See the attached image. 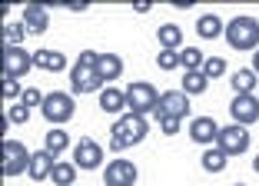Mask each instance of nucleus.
<instances>
[{
	"mask_svg": "<svg viewBox=\"0 0 259 186\" xmlns=\"http://www.w3.org/2000/svg\"><path fill=\"white\" fill-rule=\"evenodd\" d=\"M223 37L229 40L233 50H252V54H256L259 50V20L249 17V14H239L226 23V33H223Z\"/></svg>",
	"mask_w": 259,
	"mask_h": 186,
	"instance_id": "nucleus-1",
	"label": "nucleus"
},
{
	"mask_svg": "<svg viewBox=\"0 0 259 186\" xmlns=\"http://www.w3.org/2000/svg\"><path fill=\"white\" fill-rule=\"evenodd\" d=\"M146 133H150V123H146V116L133 113V110H126L123 116H116V123H110V140H120L123 147H137V143H143Z\"/></svg>",
	"mask_w": 259,
	"mask_h": 186,
	"instance_id": "nucleus-2",
	"label": "nucleus"
},
{
	"mask_svg": "<svg viewBox=\"0 0 259 186\" xmlns=\"http://www.w3.org/2000/svg\"><path fill=\"white\" fill-rule=\"evenodd\" d=\"M40 113H44L47 123H70L76 113V100L70 97L67 90H54L44 97V107H40Z\"/></svg>",
	"mask_w": 259,
	"mask_h": 186,
	"instance_id": "nucleus-3",
	"label": "nucleus"
},
{
	"mask_svg": "<svg viewBox=\"0 0 259 186\" xmlns=\"http://www.w3.org/2000/svg\"><path fill=\"white\" fill-rule=\"evenodd\" d=\"M160 97L163 93L156 90L153 83H146V80H137V83L126 86V100H130V110L140 116H150L153 110L160 107Z\"/></svg>",
	"mask_w": 259,
	"mask_h": 186,
	"instance_id": "nucleus-4",
	"label": "nucleus"
},
{
	"mask_svg": "<svg viewBox=\"0 0 259 186\" xmlns=\"http://www.w3.org/2000/svg\"><path fill=\"white\" fill-rule=\"evenodd\" d=\"M140 179L137 163L126 160V156H116L103 166V186H133Z\"/></svg>",
	"mask_w": 259,
	"mask_h": 186,
	"instance_id": "nucleus-5",
	"label": "nucleus"
},
{
	"mask_svg": "<svg viewBox=\"0 0 259 186\" xmlns=\"http://www.w3.org/2000/svg\"><path fill=\"white\" fill-rule=\"evenodd\" d=\"M103 160H107V150L100 147L93 136L76 140V147H73V163H76V170H100V166H103Z\"/></svg>",
	"mask_w": 259,
	"mask_h": 186,
	"instance_id": "nucleus-6",
	"label": "nucleus"
},
{
	"mask_svg": "<svg viewBox=\"0 0 259 186\" xmlns=\"http://www.w3.org/2000/svg\"><path fill=\"white\" fill-rule=\"evenodd\" d=\"M30 150L17 143V140H4V176H20L30 170Z\"/></svg>",
	"mask_w": 259,
	"mask_h": 186,
	"instance_id": "nucleus-7",
	"label": "nucleus"
},
{
	"mask_svg": "<svg viewBox=\"0 0 259 186\" xmlns=\"http://www.w3.org/2000/svg\"><path fill=\"white\" fill-rule=\"evenodd\" d=\"M33 70V54L23 46H4V80H20Z\"/></svg>",
	"mask_w": 259,
	"mask_h": 186,
	"instance_id": "nucleus-8",
	"label": "nucleus"
},
{
	"mask_svg": "<svg viewBox=\"0 0 259 186\" xmlns=\"http://www.w3.org/2000/svg\"><path fill=\"white\" fill-rule=\"evenodd\" d=\"M216 147L223 150L226 156H243L249 150V130L239 123H229L220 130V140H216Z\"/></svg>",
	"mask_w": 259,
	"mask_h": 186,
	"instance_id": "nucleus-9",
	"label": "nucleus"
},
{
	"mask_svg": "<svg viewBox=\"0 0 259 186\" xmlns=\"http://www.w3.org/2000/svg\"><path fill=\"white\" fill-rule=\"evenodd\" d=\"M229 116H233V123H239V126L259 123V97L256 93L233 97V100H229Z\"/></svg>",
	"mask_w": 259,
	"mask_h": 186,
	"instance_id": "nucleus-10",
	"label": "nucleus"
},
{
	"mask_svg": "<svg viewBox=\"0 0 259 186\" xmlns=\"http://www.w3.org/2000/svg\"><path fill=\"white\" fill-rule=\"evenodd\" d=\"M160 110H163V116H166V120H180V123H183L186 116H190L193 103H190V97H186L183 90H163Z\"/></svg>",
	"mask_w": 259,
	"mask_h": 186,
	"instance_id": "nucleus-11",
	"label": "nucleus"
},
{
	"mask_svg": "<svg viewBox=\"0 0 259 186\" xmlns=\"http://www.w3.org/2000/svg\"><path fill=\"white\" fill-rule=\"evenodd\" d=\"M220 130H223V126L216 123L213 116H196V120L190 123V140L196 143V147L209 150V147H216V140H220Z\"/></svg>",
	"mask_w": 259,
	"mask_h": 186,
	"instance_id": "nucleus-12",
	"label": "nucleus"
},
{
	"mask_svg": "<svg viewBox=\"0 0 259 186\" xmlns=\"http://www.w3.org/2000/svg\"><path fill=\"white\" fill-rule=\"evenodd\" d=\"M70 86H73V93H100L103 90V77L97 73V67L76 63V67L70 70Z\"/></svg>",
	"mask_w": 259,
	"mask_h": 186,
	"instance_id": "nucleus-13",
	"label": "nucleus"
},
{
	"mask_svg": "<svg viewBox=\"0 0 259 186\" xmlns=\"http://www.w3.org/2000/svg\"><path fill=\"white\" fill-rule=\"evenodd\" d=\"M57 156L50 153V150H33V156H30V170H27V176L33 179V183H44V179H50L54 176V166H57Z\"/></svg>",
	"mask_w": 259,
	"mask_h": 186,
	"instance_id": "nucleus-14",
	"label": "nucleus"
},
{
	"mask_svg": "<svg viewBox=\"0 0 259 186\" xmlns=\"http://www.w3.org/2000/svg\"><path fill=\"white\" fill-rule=\"evenodd\" d=\"M100 110H103V113H126L130 110V100H126V90H116V86H103V90H100Z\"/></svg>",
	"mask_w": 259,
	"mask_h": 186,
	"instance_id": "nucleus-15",
	"label": "nucleus"
},
{
	"mask_svg": "<svg viewBox=\"0 0 259 186\" xmlns=\"http://www.w3.org/2000/svg\"><path fill=\"white\" fill-rule=\"evenodd\" d=\"M23 27L30 33H47V27H50V14H47V7H40V4H27L23 7Z\"/></svg>",
	"mask_w": 259,
	"mask_h": 186,
	"instance_id": "nucleus-16",
	"label": "nucleus"
},
{
	"mask_svg": "<svg viewBox=\"0 0 259 186\" xmlns=\"http://www.w3.org/2000/svg\"><path fill=\"white\" fill-rule=\"evenodd\" d=\"M196 33H199V40H216V37L226 33V23H223L220 14H199L196 17Z\"/></svg>",
	"mask_w": 259,
	"mask_h": 186,
	"instance_id": "nucleus-17",
	"label": "nucleus"
},
{
	"mask_svg": "<svg viewBox=\"0 0 259 186\" xmlns=\"http://www.w3.org/2000/svg\"><path fill=\"white\" fill-rule=\"evenodd\" d=\"M33 67L47 70V73H63V70H67V57H63L60 50H37V54H33Z\"/></svg>",
	"mask_w": 259,
	"mask_h": 186,
	"instance_id": "nucleus-18",
	"label": "nucleus"
},
{
	"mask_svg": "<svg viewBox=\"0 0 259 186\" xmlns=\"http://www.w3.org/2000/svg\"><path fill=\"white\" fill-rule=\"evenodd\" d=\"M97 73L103 77V83H113V80L123 73V57H120V54H100Z\"/></svg>",
	"mask_w": 259,
	"mask_h": 186,
	"instance_id": "nucleus-19",
	"label": "nucleus"
},
{
	"mask_svg": "<svg viewBox=\"0 0 259 186\" xmlns=\"http://www.w3.org/2000/svg\"><path fill=\"white\" fill-rule=\"evenodd\" d=\"M180 90L186 93V97H203L206 90H209V77H206L203 70H190V73H183V86Z\"/></svg>",
	"mask_w": 259,
	"mask_h": 186,
	"instance_id": "nucleus-20",
	"label": "nucleus"
},
{
	"mask_svg": "<svg viewBox=\"0 0 259 186\" xmlns=\"http://www.w3.org/2000/svg\"><path fill=\"white\" fill-rule=\"evenodd\" d=\"M156 40H160V46L163 50H176V54H180V50H183V30H180V27H176V23H163L160 30H156Z\"/></svg>",
	"mask_w": 259,
	"mask_h": 186,
	"instance_id": "nucleus-21",
	"label": "nucleus"
},
{
	"mask_svg": "<svg viewBox=\"0 0 259 186\" xmlns=\"http://www.w3.org/2000/svg\"><path fill=\"white\" fill-rule=\"evenodd\" d=\"M229 83H233V90H236V97H243V93H256V73H252V67L246 70H236L233 77H229Z\"/></svg>",
	"mask_w": 259,
	"mask_h": 186,
	"instance_id": "nucleus-22",
	"label": "nucleus"
},
{
	"mask_svg": "<svg viewBox=\"0 0 259 186\" xmlns=\"http://www.w3.org/2000/svg\"><path fill=\"white\" fill-rule=\"evenodd\" d=\"M44 150H50L54 156H60L63 150H70V136H67V130H63V126H54V130L47 133V140H44Z\"/></svg>",
	"mask_w": 259,
	"mask_h": 186,
	"instance_id": "nucleus-23",
	"label": "nucleus"
},
{
	"mask_svg": "<svg viewBox=\"0 0 259 186\" xmlns=\"http://www.w3.org/2000/svg\"><path fill=\"white\" fill-rule=\"evenodd\" d=\"M226 160H229V156L223 153L220 147L203 150V170H206V173H223V170H226Z\"/></svg>",
	"mask_w": 259,
	"mask_h": 186,
	"instance_id": "nucleus-24",
	"label": "nucleus"
},
{
	"mask_svg": "<svg viewBox=\"0 0 259 186\" xmlns=\"http://www.w3.org/2000/svg\"><path fill=\"white\" fill-rule=\"evenodd\" d=\"M203 54H199L196 46H183V50H180V70H183V73H190V70H203Z\"/></svg>",
	"mask_w": 259,
	"mask_h": 186,
	"instance_id": "nucleus-25",
	"label": "nucleus"
},
{
	"mask_svg": "<svg viewBox=\"0 0 259 186\" xmlns=\"http://www.w3.org/2000/svg\"><path fill=\"white\" fill-rule=\"evenodd\" d=\"M50 179L57 186H76V163H57Z\"/></svg>",
	"mask_w": 259,
	"mask_h": 186,
	"instance_id": "nucleus-26",
	"label": "nucleus"
},
{
	"mask_svg": "<svg viewBox=\"0 0 259 186\" xmlns=\"http://www.w3.org/2000/svg\"><path fill=\"white\" fill-rule=\"evenodd\" d=\"M23 33H27L23 23H7V27H4V46H20Z\"/></svg>",
	"mask_w": 259,
	"mask_h": 186,
	"instance_id": "nucleus-27",
	"label": "nucleus"
},
{
	"mask_svg": "<svg viewBox=\"0 0 259 186\" xmlns=\"http://www.w3.org/2000/svg\"><path fill=\"white\" fill-rule=\"evenodd\" d=\"M203 73H206L209 80L223 77V73H226V60H223V57H206V63H203Z\"/></svg>",
	"mask_w": 259,
	"mask_h": 186,
	"instance_id": "nucleus-28",
	"label": "nucleus"
},
{
	"mask_svg": "<svg viewBox=\"0 0 259 186\" xmlns=\"http://www.w3.org/2000/svg\"><path fill=\"white\" fill-rule=\"evenodd\" d=\"M156 67L166 70V73H169V70H176V67H180V54H176V50H160V57H156Z\"/></svg>",
	"mask_w": 259,
	"mask_h": 186,
	"instance_id": "nucleus-29",
	"label": "nucleus"
},
{
	"mask_svg": "<svg viewBox=\"0 0 259 186\" xmlns=\"http://www.w3.org/2000/svg\"><path fill=\"white\" fill-rule=\"evenodd\" d=\"M27 120H30V110L23 107V103H14V107L7 110V126H10V123L20 126V123H27Z\"/></svg>",
	"mask_w": 259,
	"mask_h": 186,
	"instance_id": "nucleus-30",
	"label": "nucleus"
},
{
	"mask_svg": "<svg viewBox=\"0 0 259 186\" xmlns=\"http://www.w3.org/2000/svg\"><path fill=\"white\" fill-rule=\"evenodd\" d=\"M20 103H23L27 110L44 107V93H40V90H33V86H27V90H23V97H20Z\"/></svg>",
	"mask_w": 259,
	"mask_h": 186,
	"instance_id": "nucleus-31",
	"label": "nucleus"
},
{
	"mask_svg": "<svg viewBox=\"0 0 259 186\" xmlns=\"http://www.w3.org/2000/svg\"><path fill=\"white\" fill-rule=\"evenodd\" d=\"M4 97H7V100H17V97H23V86L17 83V80H4Z\"/></svg>",
	"mask_w": 259,
	"mask_h": 186,
	"instance_id": "nucleus-32",
	"label": "nucleus"
},
{
	"mask_svg": "<svg viewBox=\"0 0 259 186\" xmlns=\"http://www.w3.org/2000/svg\"><path fill=\"white\" fill-rule=\"evenodd\" d=\"M160 130L166 133V136H176V133H180V120H163Z\"/></svg>",
	"mask_w": 259,
	"mask_h": 186,
	"instance_id": "nucleus-33",
	"label": "nucleus"
},
{
	"mask_svg": "<svg viewBox=\"0 0 259 186\" xmlns=\"http://www.w3.org/2000/svg\"><path fill=\"white\" fill-rule=\"evenodd\" d=\"M150 7H153V4H146V0H137V4H133V10H137V14H146Z\"/></svg>",
	"mask_w": 259,
	"mask_h": 186,
	"instance_id": "nucleus-34",
	"label": "nucleus"
},
{
	"mask_svg": "<svg viewBox=\"0 0 259 186\" xmlns=\"http://www.w3.org/2000/svg\"><path fill=\"white\" fill-rule=\"evenodd\" d=\"M252 73H256V77H259V50H256V54H252Z\"/></svg>",
	"mask_w": 259,
	"mask_h": 186,
	"instance_id": "nucleus-35",
	"label": "nucleus"
},
{
	"mask_svg": "<svg viewBox=\"0 0 259 186\" xmlns=\"http://www.w3.org/2000/svg\"><path fill=\"white\" fill-rule=\"evenodd\" d=\"M252 173L259 176V153H256V160H252Z\"/></svg>",
	"mask_w": 259,
	"mask_h": 186,
	"instance_id": "nucleus-36",
	"label": "nucleus"
},
{
	"mask_svg": "<svg viewBox=\"0 0 259 186\" xmlns=\"http://www.w3.org/2000/svg\"><path fill=\"white\" fill-rule=\"evenodd\" d=\"M236 186H246V183H236Z\"/></svg>",
	"mask_w": 259,
	"mask_h": 186,
	"instance_id": "nucleus-37",
	"label": "nucleus"
},
{
	"mask_svg": "<svg viewBox=\"0 0 259 186\" xmlns=\"http://www.w3.org/2000/svg\"><path fill=\"white\" fill-rule=\"evenodd\" d=\"M256 97H259V90H256Z\"/></svg>",
	"mask_w": 259,
	"mask_h": 186,
	"instance_id": "nucleus-38",
	"label": "nucleus"
}]
</instances>
